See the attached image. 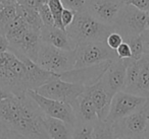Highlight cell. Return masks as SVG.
I'll return each mask as SVG.
<instances>
[{
    "label": "cell",
    "instance_id": "obj_16",
    "mask_svg": "<svg viewBox=\"0 0 149 139\" xmlns=\"http://www.w3.org/2000/svg\"><path fill=\"white\" fill-rule=\"evenodd\" d=\"M17 57H19L23 60L26 65V68H27L30 89L34 90L39 86H41L42 84L58 77V74L52 73V72L43 69L33 60L29 59L27 57H24V56H17Z\"/></svg>",
    "mask_w": 149,
    "mask_h": 139
},
{
    "label": "cell",
    "instance_id": "obj_12",
    "mask_svg": "<svg viewBox=\"0 0 149 139\" xmlns=\"http://www.w3.org/2000/svg\"><path fill=\"white\" fill-rule=\"evenodd\" d=\"M125 5L126 0H89L86 10L98 21L113 25Z\"/></svg>",
    "mask_w": 149,
    "mask_h": 139
},
{
    "label": "cell",
    "instance_id": "obj_28",
    "mask_svg": "<svg viewBox=\"0 0 149 139\" xmlns=\"http://www.w3.org/2000/svg\"><path fill=\"white\" fill-rule=\"evenodd\" d=\"M60 1L64 8L72 9L76 12H79V11L87 9L89 0H60Z\"/></svg>",
    "mask_w": 149,
    "mask_h": 139
},
{
    "label": "cell",
    "instance_id": "obj_4",
    "mask_svg": "<svg viewBox=\"0 0 149 139\" xmlns=\"http://www.w3.org/2000/svg\"><path fill=\"white\" fill-rule=\"evenodd\" d=\"M116 138H149V98L136 112L114 121Z\"/></svg>",
    "mask_w": 149,
    "mask_h": 139
},
{
    "label": "cell",
    "instance_id": "obj_23",
    "mask_svg": "<svg viewBox=\"0 0 149 139\" xmlns=\"http://www.w3.org/2000/svg\"><path fill=\"white\" fill-rule=\"evenodd\" d=\"M17 17V4L3 5L0 8V34H2L5 27Z\"/></svg>",
    "mask_w": 149,
    "mask_h": 139
},
{
    "label": "cell",
    "instance_id": "obj_37",
    "mask_svg": "<svg viewBox=\"0 0 149 139\" xmlns=\"http://www.w3.org/2000/svg\"><path fill=\"white\" fill-rule=\"evenodd\" d=\"M2 5H9V4H17V0H0Z\"/></svg>",
    "mask_w": 149,
    "mask_h": 139
},
{
    "label": "cell",
    "instance_id": "obj_34",
    "mask_svg": "<svg viewBox=\"0 0 149 139\" xmlns=\"http://www.w3.org/2000/svg\"><path fill=\"white\" fill-rule=\"evenodd\" d=\"M143 42V49H144V54H149V29H146L141 34Z\"/></svg>",
    "mask_w": 149,
    "mask_h": 139
},
{
    "label": "cell",
    "instance_id": "obj_11",
    "mask_svg": "<svg viewBox=\"0 0 149 139\" xmlns=\"http://www.w3.org/2000/svg\"><path fill=\"white\" fill-rule=\"evenodd\" d=\"M41 42V31L29 27L17 38L8 41V51L36 62Z\"/></svg>",
    "mask_w": 149,
    "mask_h": 139
},
{
    "label": "cell",
    "instance_id": "obj_6",
    "mask_svg": "<svg viewBox=\"0 0 149 139\" xmlns=\"http://www.w3.org/2000/svg\"><path fill=\"white\" fill-rule=\"evenodd\" d=\"M27 92L39 106L44 115L62 120L74 130L78 124V118L72 105L61 100L45 98L33 89L27 90Z\"/></svg>",
    "mask_w": 149,
    "mask_h": 139
},
{
    "label": "cell",
    "instance_id": "obj_17",
    "mask_svg": "<svg viewBox=\"0 0 149 139\" xmlns=\"http://www.w3.org/2000/svg\"><path fill=\"white\" fill-rule=\"evenodd\" d=\"M72 106L77 115L78 122L95 123L98 120L95 105H94L90 94L86 90V87L83 94L74 100Z\"/></svg>",
    "mask_w": 149,
    "mask_h": 139
},
{
    "label": "cell",
    "instance_id": "obj_1",
    "mask_svg": "<svg viewBox=\"0 0 149 139\" xmlns=\"http://www.w3.org/2000/svg\"><path fill=\"white\" fill-rule=\"evenodd\" d=\"M43 116L28 92L0 100V124L19 138H49L44 128Z\"/></svg>",
    "mask_w": 149,
    "mask_h": 139
},
{
    "label": "cell",
    "instance_id": "obj_9",
    "mask_svg": "<svg viewBox=\"0 0 149 139\" xmlns=\"http://www.w3.org/2000/svg\"><path fill=\"white\" fill-rule=\"evenodd\" d=\"M149 98L120 90L113 94L106 120L114 122L140 110Z\"/></svg>",
    "mask_w": 149,
    "mask_h": 139
},
{
    "label": "cell",
    "instance_id": "obj_26",
    "mask_svg": "<svg viewBox=\"0 0 149 139\" xmlns=\"http://www.w3.org/2000/svg\"><path fill=\"white\" fill-rule=\"evenodd\" d=\"M46 2H47L48 6L50 8V11H51V14L53 17L55 27L60 28L62 30H65L61 23V13L64 8L61 1L60 0H47Z\"/></svg>",
    "mask_w": 149,
    "mask_h": 139
},
{
    "label": "cell",
    "instance_id": "obj_31",
    "mask_svg": "<svg viewBox=\"0 0 149 139\" xmlns=\"http://www.w3.org/2000/svg\"><path fill=\"white\" fill-rule=\"evenodd\" d=\"M76 11L72 10V9H68V8H63L61 13V23L63 25V28L65 29L66 27L70 25L74 21V17H76Z\"/></svg>",
    "mask_w": 149,
    "mask_h": 139
},
{
    "label": "cell",
    "instance_id": "obj_15",
    "mask_svg": "<svg viewBox=\"0 0 149 139\" xmlns=\"http://www.w3.org/2000/svg\"><path fill=\"white\" fill-rule=\"evenodd\" d=\"M41 39L45 43L58 49L72 51L74 50L77 44L72 41L65 30L57 27H43L41 29Z\"/></svg>",
    "mask_w": 149,
    "mask_h": 139
},
{
    "label": "cell",
    "instance_id": "obj_20",
    "mask_svg": "<svg viewBox=\"0 0 149 139\" xmlns=\"http://www.w3.org/2000/svg\"><path fill=\"white\" fill-rule=\"evenodd\" d=\"M17 15H19L29 27L33 28V29H35V30H39V31H41V29L44 27L43 21H42L38 9L26 7L17 3Z\"/></svg>",
    "mask_w": 149,
    "mask_h": 139
},
{
    "label": "cell",
    "instance_id": "obj_7",
    "mask_svg": "<svg viewBox=\"0 0 149 139\" xmlns=\"http://www.w3.org/2000/svg\"><path fill=\"white\" fill-rule=\"evenodd\" d=\"M41 96L72 105L85 90V86L56 77L34 89Z\"/></svg>",
    "mask_w": 149,
    "mask_h": 139
},
{
    "label": "cell",
    "instance_id": "obj_3",
    "mask_svg": "<svg viewBox=\"0 0 149 139\" xmlns=\"http://www.w3.org/2000/svg\"><path fill=\"white\" fill-rule=\"evenodd\" d=\"M36 63L47 71L60 74L74 68V50L68 51L58 49L42 41L38 51Z\"/></svg>",
    "mask_w": 149,
    "mask_h": 139
},
{
    "label": "cell",
    "instance_id": "obj_14",
    "mask_svg": "<svg viewBox=\"0 0 149 139\" xmlns=\"http://www.w3.org/2000/svg\"><path fill=\"white\" fill-rule=\"evenodd\" d=\"M86 90L90 94L97 112L98 120H105L109 113L110 104L113 94L109 92L101 80L91 86H87Z\"/></svg>",
    "mask_w": 149,
    "mask_h": 139
},
{
    "label": "cell",
    "instance_id": "obj_30",
    "mask_svg": "<svg viewBox=\"0 0 149 139\" xmlns=\"http://www.w3.org/2000/svg\"><path fill=\"white\" fill-rule=\"evenodd\" d=\"M116 52L118 58H122V59H130V58H132V52H131L130 46L125 41L116 48Z\"/></svg>",
    "mask_w": 149,
    "mask_h": 139
},
{
    "label": "cell",
    "instance_id": "obj_10",
    "mask_svg": "<svg viewBox=\"0 0 149 139\" xmlns=\"http://www.w3.org/2000/svg\"><path fill=\"white\" fill-rule=\"evenodd\" d=\"M112 61L113 60H107V61L94 64V65L72 68L68 71L58 74V77L61 78L62 80H65V81L81 84L85 87L91 86L101 79V77L105 73L108 66L110 65Z\"/></svg>",
    "mask_w": 149,
    "mask_h": 139
},
{
    "label": "cell",
    "instance_id": "obj_27",
    "mask_svg": "<svg viewBox=\"0 0 149 139\" xmlns=\"http://www.w3.org/2000/svg\"><path fill=\"white\" fill-rule=\"evenodd\" d=\"M38 11H39V14H40V17H41L42 21H43L44 27H54V25H55L53 17H52L51 11H50V8H49V6H48L47 2L42 4L41 6L38 8Z\"/></svg>",
    "mask_w": 149,
    "mask_h": 139
},
{
    "label": "cell",
    "instance_id": "obj_22",
    "mask_svg": "<svg viewBox=\"0 0 149 139\" xmlns=\"http://www.w3.org/2000/svg\"><path fill=\"white\" fill-rule=\"evenodd\" d=\"M93 138H116L113 122L108 120H97L94 123Z\"/></svg>",
    "mask_w": 149,
    "mask_h": 139
},
{
    "label": "cell",
    "instance_id": "obj_39",
    "mask_svg": "<svg viewBox=\"0 0 149 139\" xmlns=\"http://www.w3.org/2000/svg\"><path fill=\"white\" fill-rule=\"evenodd\" d=\"M2 6H3V5L1 4V2H0V8H1V7H2Z\"/></svg>",
    "mask_w": 149,
    "mask_h": 139
},
{
    "label": "cell",
    "instance_id": "obj_13",
    "mask_svg": "<svg viewBox=\"0 0 149 139\" xmlns=\"http://www.w3.org/2000/svg\"><path fill=\"white\" fill-rule=\"evenodd\" d=\"M128 61L129 59H122V58L113 60L100 79L106 89L112 94L124 90Z\"/></svg>",
    "mask_w": 149,
    "mask_h": 139
},
{
    "label": "cell",
    "instance_id": "obj_8",
    "mask_svg": "<svg viewBox=\"0 0 149 139\" xmlns=\"http://www.w3.org/2000/svg\"><path fill=\"white\" fill-rule=\"evenodd\" d=\"M147 12L126 3L122 9L113 27L123 38L134 35H141L146 30Z\"/></svg>",
    "mask_w": 149,
    "mask_h": 139
},
{
    "label": "cell",
    "instance_id": "obj_36",
    "mask_svg": "<svg viewBox=\"0 0 149 139\" xmlns=\"http://www.w3.org/2000/svg\"><path fill=\"white\" fill-rule=\"evenodd\" d=\"M13 96V92H8V90H6L5 88L0 86V100H5V98H10V96Z\"/></svg>",
    "mask_w": 149,
    "mask_h": 139
},
{
    "label": "cell",
    "instance_id": "obj_32",
    "mask_svg": "<svg viewBox=\"0 0 149 139\" xmlns=\"http://www.w3.org/2000/svg\"><path fill=\"white\" fill-rule=\"evenodd\" d=\"M47 0H17V3L30 8L38 9L42 4L46 2Z\"/></svg>",
    "mask_w": 149,
    "mask_h": 139
},
{
    "label": "cell",
    "instance_id": "obj_35",
    "mask_svg": "<svg viewBox=\"0 0 149 139\" xmlns=\"http://www.w3.org/2000/svg\"><path fill=\"white\" fill-rule=\"evenodd\" d=\"M8 40L6 39L4 35L0 34V51H8Z\"/></svg>",
    "mask_w": 149,
    "mask_h": 139
},
{
    "label": "cell",
    "instance_id": "obj_18",
    "mask_svg": "<svg viewBox=\"0 0 149 139\" xmlns=\"http://www.w3.org/2000/svg\"><path fill=\"white\" fill-rule=\"evenodd\" d=\"M43 125L49 138H72V129L62 120L44 115Z\"/></svg>",
    "mask_w": 149,
    "mask_h": 139
},
{
    "label": "cell",
    "instance_id": "obj_38",
    "mask_svg": "<svg viewBox=\"0 0 149 139\" xmlns=\"http://www.w3.org/2000/svg\"><path fill=\"white\" fill-rule=\"evenodd\" d=\"M146 29H149V11L147 12V17H146Z\"/></svg>",
    "mask_w": 149,
    "mask_h": 139
},
{
    "label": "cell",
    "instance_id": "obj_33",
    "mask_svg": "<svg viewBox=\"0 0 149 139\" xmlns=\"http://www.w3.org/2000/svg\"><path fill=\"white\" fill-rule=\"evenodd\" d=\"M126 3L137 7L143 11H149V0H126Z\"/></svg>",
    "mask_w": 149,
    "mask_h": 139
},
{
    "label": "cell",
    "instance_id": "obj_19",
    "mask_svg": "<svg viewBox=\"0 0 149 139\" xmlns=\"http://www.w3.org/2000/svg\"><path fill=\"white\" fill-rule=\"evenodd\" d=\"M138 63L140 71L134 94L149 98V54H143Z\"/></svg>",
    "mask_w": 149,
    "mask_h": 139
},
{
    "label": "cell",
    "instance_id": "obj_29",
    "mask_svg": "<svg viewBox=\"0 0 149 139\" xmlns=\"http://www.w3.org/2000/svg\"><path fill=\"white\" fill-rule=\"evenodd\" d=\"M105 42L109 48H111L112 50H116V48L124 42V38H123V36L118 32L114 31L107 36Z\"/></svg>",
    "mask_w": 149,
    "mask_h": 139
},
{
    "label": "cell",
    "instance_id": "obj_2",
    "mask_svg": "<svg viewBox=\"0 0 149 139\" xmlns=\"http://www.w3.org/2000/svg\"><path fill=\"white\" fill-rule=\"evenodd\" d=\"M65 31L78 45L90 42H105L107 36L116 29L113 25L98 21L85 9L76 13L72 23L65 28Z\"/></svg>",
    "mask_w": 149,
    "mask_h": 139
},
{
    "label": "cell",
    "instance_id": "obj_5",
    "mask_svg": "<svg viewBox=\"0 0 149 139\" xmlns=\"http://www.w3.org/2000/svg\"><path fill=\"white\" fill-rule=\"evenodd\" d=\"M74 68L85 67L101 63L107 60L118 59L116 50H112L106 42H90L78 44L74 48Z\"/></svg>",
    "mask_w": 149,
    "mask_h": 139
},
{
    "label": "cell",
    "instance_id": "obj_25",
    "mask_svg": "<svg viewBox=\"0 0 149 139\" xmlns=\"http://www.w3.org/2000/svg\"><path fill=\"white\" fill-rule=\"evenodd\" d=\"M94 123L78 122L72 130V138H93Z\"/></svg>",
    "mask_w": 149,
    "mask_h": 139
},
{
    "label": "cell",
    "instance_id": "obj_21",
    "mask_svg": "<svg viewBox=\"0 0 149 139\" xmlns=\"http://www.w3.org/2000/svg\"><path fill=\"white\" fill-rule=\"evenodd\" d=\"M139 71H140V67H139L138 60L130 58L126 70V82L124 86L125 92L134 94L137 82H138Z\"/></svg>",
    "mask_w": 149,
    "mask_h": 139
},
{
    "label": "cell",
    "instance_id": "obj_24",
    "mask_svg": "<svg viewBox=\"0 0 149 139\" xmlns=\"http://www.w3.org/2000/svg\"><path fill=\"white\" fill-rule=\"evenodd\" d=\"M124 41L126 43H128V45L130 46L133 59H136V60L140 59L143 54H144L143 42H142L141 35H134V36L124 38Z\"/></svg>",
    "mask_w": 149,
    "mask_h": 139
}]
</instances>
